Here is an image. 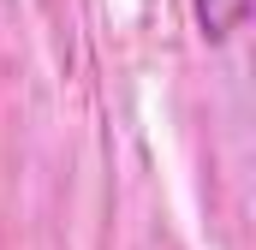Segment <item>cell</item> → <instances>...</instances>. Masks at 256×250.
I'll list each match as a JSON object with an SVG mask.
<instances>
[{
    "mask_svg": "<svg viewBox=\"0 0 256 250\" xmlns=\"http://www.w3.org/2000/svg\"><path fill=\"white\" fill-rule=\"evenodd\" d=\"M191 12L208 42H232V30L250 18V0H191Z\"/></svg>",
    "mask_w": 256,
    "mask_h": 250,
    "instance_id": "obj_1",
    "label": "cell"
}]
</instances>
